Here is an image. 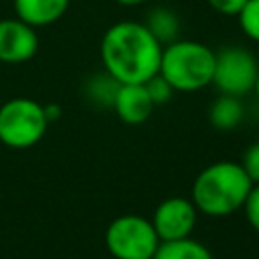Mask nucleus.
Returning <instances> with one entry per match:
<instances>
[{
    "label": "nucleus",
    "instance_id": "obj_1",
    "mask_svg": "<svg viewBox=\"0 0 259 259\" xmlns=\"http://www.w3.org/2000/svg\"><path fill=\"white\" fill-rule=\"evenodd\" d=\"M164 45L144 22L119 20L111 24L99 45L103 69L119 83H146L160 71Z\"/></svg>",
    "mask_w": 259,
    "mask_h": 259
},
{
    "label": "nucleus",
    "instance_id": "obj_2",
    "mask_svg": "<svg viewBox=\"0 0 259 259\" xmlns=\"http://www.w3.org/2000/svg\"><path fill=\"white\" fill-rule=\"evenodd\" d=\"M251 186L253 182L239 162L221 160L194 178L190 200L206 217H227L243 208Z\"/></svg>",
    "mask_w": 259,
    "mask_h": 259
},
{
    "label": "nucleus",
    "instance_id": "obj_3",
    "mask_svg": "<svg viewBox=\"0 0 259 259\" xmlns=\"http://www.w3.org/2000/svg\"><path fill=\"white\" fill-rule=\"evenodd\" d=\"M214 51L198 40H172L162 49L160 75L174 91L192 93L212 83Z\"/></svg>",
    "mask_w": 259,
    "mask_h": 259
},
{
    "label": "nucleus",
    "instance_id": "obj_4",
    "mask_svg": "<svg viewBox=\"0 0 259 259\" xmlns=\"http://www.w3.org/2000/svg\"><path fill=\"white\" fill-rule=\"evenodd\" d=\"M45 107L28 97H14L0 105V142L14 150L32 148L47 134Z\"/></svg>",
    "mask_w": 259,
    "mask_h": 259
},
{
    "label": "nucleus",
    "instance_id": "obj_5",
    "mask_svg": "<svg viewBox=\"0 0 259 259\" xmlns=\"http://www.w3.org/2000/svg\"><path fill=\"white\" fill-rule=\"evenodd\" d=\"M160 243L152 221L142 214H121L105 231V247L115 259H152Z\"/></svg>",
    "mask_w": 259,
    "mask_h": 259
},
{
    "label": "nucleus",
    "instance_id": "obj_6",
    "mask_svg": "<svg viewBox=\"0 0 259 259\" xmlns=\"http://www.w3.org/2000/svg\"><path fill=\"white\" fill-rule=\"evenodd\" d=\"M259 65L253 53L245 47H223L214 53L212 83L219 93L243 97L255 87Z\"/></svg>",
    "mask_w": 259,
    "mask_h": 259
},
{
    "label": "nucleus",
    "instance_id": "obj_7",
    "mask_svg": "<svg viewBox=\"0 0 259 259\" xmlns=\"http://www.w3.org/2000/svg\"><path fill=\"white\" fill-rule=\"evenodd\" d=\"M196 206L190 198L184 196H170L164 198L150 219L160 241H178L190 237L196 225Z\"/></svg>",
    "mask_w": 259,
    "mask_h": 259
},
{
    "label": "nucleus",
    "instance_id": "obj_8",
    "mask_svg": "<svg viewBox=\"0 0 259 259\" xmlns=\"http://www.w3.org/2000/svg\"><path fill=\"white\" fill-rule=\"evenodd\" d=\"M38 51L36 28L22 22L20 18L0 20V61L18 65L30 61Z\"/></svg>",
    "mask_w": 259,
    "mask_h": 259
},
{
    "label": "nucleus",
    "instance_id": "obj_9",
    "mask_svg": "<svg viewBox=\"0 0 259 259\" xmlns=\"http://www.w3.org/2000/svg\"><path fill=\"white\" fill-rule=\"evenodd\" d=\"M154 101L146 89V83H121L111 109L127 125H140L150 119L154 111Z\"/></svg>",
    "mask_w": 259,
    "mask_h": 259
},
{
    "label": "nucleus",
    "instance_id": "obj_10",
    "mask_svg": "<svg viewBox=\"0 0 259 259\" xmlns=\"http://www.w3.org/2000/svg\"><path fill=\"white\" fill-rule=\"evenodd\" d=\"M71 0H14L16 18L22 22L42 28L57 22L69 8Z\"/></svg>",
    "mask_w": 259,
    "mask_h": 259
},
{
    "label": "nucleus",
    "instance_id": "obj_11",
    "mask_svg": "<svg viewBox=\"0 0 259 259\" xmlns=\"http://www.w3.org/2000/svg\"><path fill=\"white\" fill-rule=\"evenodd\" d=\"M245 109L241 103V97H233V95H219L208 109V119L212 123V127L217 130H233L243 121Z\"/></svg>",
    "mask_w": 259,
    "mask_h": 259
},
{
    "label": "nucleus",
    "instance_id": "obj_12",
    "mask_svg": "<svg viewBox=\"0 0 259 259\" xmlns=\"http://www.w3.org/2000/svg\"><path fill=\"white\" fill-rule=\"evenodd\" d=\"M152 259H212V255L202 243L186 237L178 241H162Z\"/></svg>",
    "mask_w": 259,
    "mask_h": 259
},
{
    "label": "nucleus",
    "instance_id": "obj_13",
    "mask_svg": "<svg viewBox=\"0 0 259 259\" xmlns=\"http://www.w3.org/2000/svg\"><path fill=\"white\" fill-rule=\"evenodd\" d=\"M148 30L164 45V42H172L178 38V30H180V22L176 18V14L170 10V8H164V6H158V8H152L146 16V22Z\"/></svg>",
    "mask_w": 259,
    "mask_h": 259
},
{
    "label": "nucleus",
    "instance_id": "obj_14",
    "mask_svg": "<svg viewBox=\"0 0 259 259\" xmlns=\"http://www.w3.org/2000/svg\"><path fill=\"white\" fill-rule=\"evenodd\" d=\"M119 85H121L119 81H115L107 71H103V73H99V75H93V77L87 81L85 93H87V97H89L95 105H99V107H111Z\"/></svg>",
    "mask_w": 259,
    "mask_h": 259
},
{
    "label": "nucleus",
    "instance_id": "obj_15",
    "mask_svg": "<svg viewBox=\"0 0 259 259\" xmlns=\"http://www.w3.org/2000/svg\"><path fill=\"white\" fill-rule=\"evenodd\" d=\"M239 24L251 40L259 42V0H247L239 12Z\"/></svg>",
    "mask_w": 259,
    "mask_h": 259
},
{
    "label": "nucleus",
    "instance_id": "obj_16",
    "mask_svg": "<svg viewBox=\"0 0 259 259\" xmlns=\"http://www.w3.org/2000/svg\"><path fill=\"white\" fill-rule=\"evenodd\" d=\"M146 89H148V93H150L154 105H162V103H166V101L172 97V93H174L172 85H170L160 73H156L152 79L146 81Z\"/></svg>",
    "mask_w": 259,
    "mask_h": 259
},
{
    "label": "nucleus",
    "instance_id": "obj_17",
    "mask_svg": "<svg viewBox=\"0 0 259 259\" xmlns=\"http://www.w3.org/2000/svg\"><path fill=\"white\" fill-rule=\"evenodd\" d=\"M243 210H245V219L247 223L259 233V184H253L247 198H245V204H243Z\"/></svg>",
    "mask_w": 259,
    "mask_h": 259
},
{
    "label": "nucleus",
    "instance_id": "obj_18",
    "mask_svg": "<svg viewBox=\"0 0 259 259\" xmlns=\"http://www.w3.org/2000/svg\"><path fill=\"white\" fill-rule=\"evenodd\" d=\"M243 170L247 172V176L251 178L253 184H259V142L251 144L245 154H243V162H241Z\"/></svg>",
    "mask_w": 259,
    "mask_h": 259
},
{
    "label": "nucleus",
    "instance_id": "obj_19",
    "mask_svg": "<svg viewBox=\"0 0 259 259\" xmlns=\"http://www.w3.org/2000/svg\"><path fill=\"white\" fill-rule=\"evenodd\" d=\"M210 8L217 10L219 14L225 16H239V12L243 10V6L247 4V0H208Z\"/></svg>",
    "mask_w": 259,
    "mask_h": 259
},
{
    "label": "nucleus",
    "instance_id": "obj_20",
    "mask_svg": "<svg viewBox=\"0 0 259 259\" xmlns=\"http://www.w3.org/2000/svg\"><path fill=\"white\" fill-rule=\"evenodd\" d=\"M42 107H45V115H47L49 123L55 121V119L61 115V107H59L57 103H47V105H42Z\"/></svg>",
    "mask_w": 259,
    "mask_h": 259
},
{
    "label": "nucleus",
    "instance_id": "obj_21",
    "mask_svg": "<svg viewBox=\"0 0 259 259\" xmlns=\"http://www.w3.org/2000/svg\"><path fill=\"white\" fill-rule=\"evenodd\" d=\"M115 2H119V4H123V6H138V4H142V2H146V0H115Z\"/></svg>",
    "mask_w": 259,
    "mask_h": 259
},
{
    "label": "nucleus",
    "instance_id": "obj_22",
    "mask_svg": "<svg viewBox=\"0 0 259 259\" xmlns=\"http://www.w3.org/2000/svg\"><path fill=\"white\" fill-rule=\"evenodd\" d=\"M253 91H255V95H257V99H259V73H257V79H255V87H253Z\"/></svg>",
    "mask_w": 259,
    "mask_h": 259
}]
</instances>
